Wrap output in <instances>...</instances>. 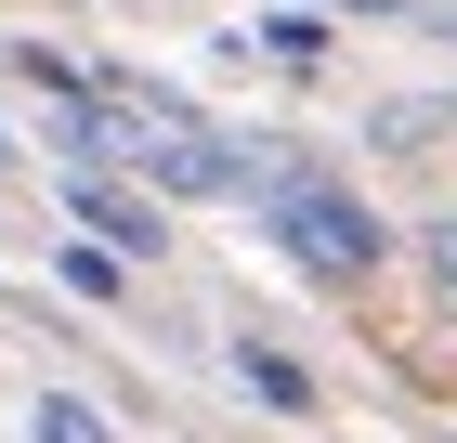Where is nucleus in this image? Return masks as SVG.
<instances>
[{
  "instance_id": "obj_1",
  "label": "nucleus",
  "mask_w": 457,
  "mask_h": 443,
  "mask_svg": "<svg viewBox=\"0 0 457 443\" xmlns=\"http://www.w3.org/2000/svg\"><path fill=\"white\" fill-rule=\"evenodd\" d=\"M248 222H262L287 261L314 274V287H366V274L392 261V222L353 196L327 157H262V183H248Z\"/></svg>"
},
{
  "instance_id": "obj_2",
  "label": "nucleus",
  "mask_w": 457,
  "mask_h": 443,
  "mask_svg": "<svg viewBox=\"0 0 457 443\" xmlns=\"http://www.w3.org/2000/svg\"><path fill=\"white\" fill-rule=\"evenodd\" d=\"M66 235L118 248V261H157V248H170V209L144 196V183H105V170H66Z\"/></svg>"
},
{
  "instance_id": "obj_3",
  "label": "nucleus",
  "mask_w": 457,
  "mask_h": 443,
  "mask_svg": "<svg viewBox=\"0 0 457 443\" xmlns=\"http://www.w3.org/2000/svg\"><path fill=\"white\" fill-rule=\"evenodd\" d=\"M222 53H236V66H275V78H327V66H340V27L301 13V0H275V13H262L248 39H222Z\"/></svg>"
},
{
  "instance_id": "obj_4",
  "label": "nucleus",
  "mask_w": 457,
  "mask_h": 443,
  "mask_svg": "<svg viewBox=\"0 0 457 443\" xmlns=\"http://www.w3.org/2000/svg\"><path fill=\"white\" fill-rule=\"evenodd\" d=\"M222 378H236L262 417H314V405H327V378L301 365V352H275V340H236V352H222Z\"/></svg>"
},
{
  "instance_id": "obj_5",
  "label": "nucleus",
  "mask_w": 457,
  "mask_h": 443,
  "mask_svg": "<svg viewBox=\"0 0 457 443\" xmlns=\"http://www.w3.org/2000/svg\"><path fill=\"white\" fill-rule=\"evenodd\" d=\"M39 261H53V287H66V300H131V287H144V274L131 261H118V248H92V235H53V248H39Z\"/></svg>"
},
{
  "instance_id": "obj_6",
  "label": "nucleus",
  "mask_w": 457,
  "mask_h": 443,
  "mask_svg": "<svg viewBox=\"0 0 457 443\" xmlns=\"http://www.w3.org/2000/svg\"><path fill=\"white\" fill-rule=\"evenodd\" d=\"M27 443H118V417L92 405V391H39V405H27Z\"/></svg>"
},
{
  "instance_id": "obj_7",
  "label": "nucleus",
  "mask_w": 457,
  "mask_h": 443,
  "mask_svg": "<svg viewBox=\"0 0 457 443\" xmlns=\"http://www.w3.org/2000/svg\"><path fill=\"white\" fill-rule=\"evenodd\" d=\"M366 131H379L392 157H431V144H445V104H431V92H405V104H379Z\"/></svg>"
},
{
  "instance_id": "obj_8",
  "label": "nucleus",
  "mask_w": 457,
  "mask_h": 443,
  "mask_svg": "<svg viewBox=\"0 0 457 443\" xmlns=\"http://www.w3.org/2000/svg\"><path fill=\"white\" fill-rule=\"evenodd\" d=\"M419 261H431V287L457 300V209H445V222H419Z\"/></svg>"
},
{
  "instance_id": "obj_9",
  "label": "nucleus",
  "mask_w": 457,
  "mask_h": 443,
  "mask_svg": "<svg viewBox=\"0 0 457 443\" xmlns=\"http://www.w3.org/2000/svg\"><path fill=\"white\" fill-rule=\"evenodd\" d=\"M301 13H327V27H340V13H405V0H301Z\"/></svg>"
},
{
  "instance_id": "obj_10",
  "label": "nucleus",
  "mask_w": 457,
  "mask_h": 443,
  "mask_svg": "<svg viewBox=\"0 0 457 443\" xmlns=\"http://www.w3.org/2000/svg\"><path fill=\"white\" fill-rule=\"evenodd\" d=\"M431 104H445V144H457V92H431Z\"/></svg>"
},
{
  "instance_id": "obj_11",
  "label": "nucleus",
  "mask_w": 457,
  "mask_h": 443,
  "mask_svg": "<svg viewBox=\"0 0 457 443\" xmlns=\"http://www.w3.org/2000/svg\"><path fill=\"white\" fill-rule=\"evenodd\" d=\"M13 157H27V144H13V131H0V170H13Z\"/></svg>"
},
{
  "instance_id": "obj_12",
  "label": "nucleus",
  "mask_w": 457,
  "mask_h": 443,
  "mask_svg": "<svg viewBox=\"0 0 457 443\" xmlns=\"http://www.w3.org/2000/svg\"><path fill=\"white\" fill-rule=\"evenodd\" d=\"M445 39H457V13H445Z\"/></svg>"
}]
</instances>
